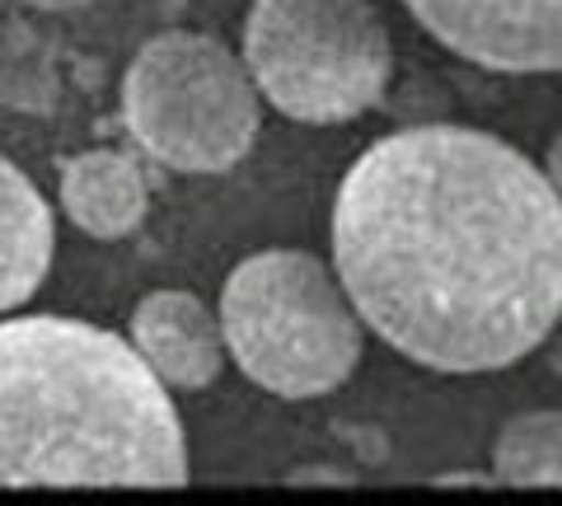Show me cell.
<instances>
[{"mask_svg": "<svg viewBox=\"0 0 562 506\" xmlns=\"http://www.w3.org/2000/svg\"><path fill=\"white\" fill-rule=\"evenodd\" d=\"M333 272L398 357L446 375L502 371L562 319V202L502 136L403 127L342 173Z\"/></svg>", "mask_w": 562, "mask_h": 506, "instance_id": "cell-1", "label": "cell"}, {"mask_svg": "<svg viewBox=\"0 0 562 506\" xmlns=\"http://www.w3.org/2000/svg\"><path fill=\"white\" fill-rule=\"evenodd\" d=\"M183 483V423L136 342L66 314L0 324V487Z\"/></svg>", "mask_w": 562, "mask_h": 506, "instance_id": "cell-2", "label": "cell"}, {"mask_svg": "<svg viewBox=\"0 0 562 506\" xmlns=\"http://www.w3.org/2000/svg\"><path fill=\"white\" fill-rule=\"evenodd\" d=\"M231 361L281 398L333 394L361 361V314L324 258L301 249L254 254L221 286Z\"/></svg>", "mask_w": 562, "mask_h": 506, "instance_id": "cell-3", "label": "cell"}, {"mask_svg": "<svg viewBox=\"0 0 562 506\" xmlns=\"http://www.w3.org/2000/svg\"><path fill=\"white\" fill-rule=\"evenodd\" d=\"M244 66L281 117L338 127L390 90L394 47L371 0H254Z\"/></svg>", "mask_w": 562, "mask_h": 506, "instance_id": "cell-4", "label": "cell"}, {"mask_svg": "<svg viewBox=\"0 0 562 506\" xmlns=\"http://www.w3.org/2000/svg\"><path fill=\"white\" fill-rule=\"evenodd\" d=\"M258 85L221 38L169 29L132 57L122 117L136 146L179 173H225L254 150Z\"/></svg>", "mask_w": 562, "mask_h": 506, "instance_id": "cell-5", "label": "cell"}, {"mask_svg": "<svg viewBox=\"0 0 562 506\" xmlns=\"http://www.w3.org/2000/svg\"><path fill=\"white\" fill-rule=\"evenodd\" d=\"M469 66L502 76L562 71V0H403Z\"/></svg>", "mask_w": 562, "mask_h": 506, "instance_id": "cell-6", "label": "cell"}, {"mask_svg": "<svg viewBox=\"0 0 562 506\" xmlns=\"http://www.w3.org/2000/svg\"><path fill=\"white\" fill-rule=\"evenodd\" d=\"M132 342L169 390H206L231 357L221 314L192 291H150L132 314Z\"/></svg>", "mask_w": 562, "mask_h": 506, "instance_id": "cell-7", "label": "cell"}, {"mask_svg": "<svg viewBox=\"0 0 562 506\" xmlns=\"http://www.w3.org/2000/svg\"><path fill=\"white\" fill-rule=\"evenodd\" d=\"M61 206L85 235L122 239L146 221L150 188L127 155L90 150V155H76L61 169Z\"/></svg>", "mask_w": 562, "mask_h": 506, "instance_id": "cell-8", "label": "cell"}, {"mask_svg": "<svg viewBox=\"0 0 562 506\" xmlns=\"http://www.w3.org/2000/svg\"><path fill=\"white\" fill-rule=\"evenodd\" d=\"M52 206L29 173L0 160V314L20 310L52 268Z\"/></svg>", "mask_w": 562, "mask_h": 506, "instance_id": "cell-9", "label": "cell"}, {"mask_svg": "<svg viewBox=\"0 0 562 506\" xmlns=\"http://www.w3.org/2000/svg\"><path fill=\"white\" fill-rule=\"evenodd\" d=\"M492 469L516 487H562V413L530 408L502 423L492 441Z\"/></svg>", "mask_w": 562, "mask_h": 506, "instance_id": "cell-10", "label": "cell"}, {"mask_svg": "<svg viewBox=\"0 0 562 506\" xmlns=\"http://www.w3.org/2000/svg\"><path fill=\"white\" fill-rule=\"evenodd\" d=\"M549 183H553V193H558V202H562V132L553 136V146H549Z\"/></svg>", "mask_w": 562, "mask_h": 506, "instance_id": "cell-11", "label": "cell"}, {"mask_svg": "<svg viewBox=\"0 0 562 506\" xmlns=\"http://www.w3.org/2000/svg\"><path fill=\"white\" fill-rule=\"evenodd\" d=\"M20 5H29V10H80V5H90V0H20Z\"/></svg>", "mask_w": 562, "mask_h": 506, "instance_id": "cell-12", "label": "cell"}]
</instances>
